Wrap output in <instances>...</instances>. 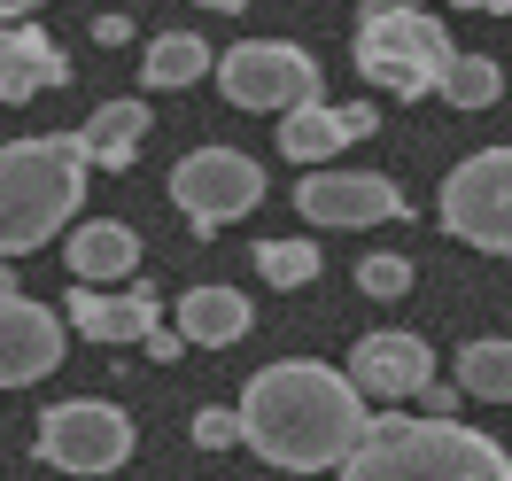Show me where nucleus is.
Instances as JSON below:
<instances>
[{"label":"nucleus","mask_w":512,"mask_h":481,"mask_svg":"<svg viewBox=\"0 0 512 481\" xmlns=\"http://www.w3.org/2000/svg\"><path fill=\"white\" fill-rule=\"evenodd\" d=\"M373 435V396L319 357H280L241 388V443L280 474H342Z\"/></svg>","instance_id":"nucleus-1"},{"label":"nucleus","mask_w":512,"mask_h":481,"mask_svg":"<svg viewBox=\"0 0 512 481\" xmlns=\"http://www.w3.org/2000/svg\"><path fill=\"white\" fill-rule=\"evenodd\" d=\"M86 148L78 132H32L0 148V257H32L86 210Z\"/></svg>","instance_id":"nucleus-2"},{"label":"nucleus","mask_w":512,"mask_h":481,"mask_svg":"<svg viewBox=\"0 0 512 481\" xmlns=\"http://www.w3.org/2000/svg\"><path fill=\"white\" fill-rule=\"evenodd\" d=\"M342 481H512V450L466 419H373Z\"/></svg>","instance_id":"nucleus-3"},{"label":"nucleus","mask_w":512,"mask_h":481,"mask_svg":"<svg viewBox=\"0 0 512 481\" xmlns=\"http://www.w3.org/2000/svg\"><path fill=\"white\" fill-rule=\"evenodd\" d=\"M350 63L365 86H381L396 101H427L443 94V70L458 63V39L427 16V8H388V16H357Z\"/></svg>","instance_id":"nucleus-4"},{"label":"nucleus","mask_w":512,"mask_h":481,"mask_svg":"<svg viewBox=\"0 0 512 481\" xmlns=\"http://www.w3.org/2000/svg\"><path fill=\"white\" fill-rule=\"evenodd\" d=\"M218 94L233 109H272V117H288V109H311L326 101V78H319V55L311 47H295V39H241V47H225L218 55Z\"/></svg>","instance_id":"nucleus-5"},{"label":"nucleus","mask_w":512,"mask_h":481,"mask_svg":"<svg viewBox=\"0 0 512 481\" xmlns=\"http://www.w3.org/2000/svg\"><path fill=\"white\" fill-rule=\"evenodd\" d=\"M132 419L101 396H70V404H47L39 412V458L70 481H109L132 458Z\"/></svg>","instance_id":"nucleus-6"},{"label":"nucleus","mask_w":512,"mask_h":481,"mask_svg":"<svg viewBox=\"0 0 512 481\" xmlns=\"http://www.w3.org/2000/svg\"><path fill=\"white\" fill-rule=\"evenodd\" d=\"M443 233H458L481 257H512V148H474L443 171Z\"/></svg>","instance_id":"nucleus-7"},{"label":"nucleus","mask_w":512,"mask_h":481,"mask_svg":"<svg viewBox=\"0 0 512 481\" xmlns=\"http://www.w3.org/2000/svg\"><path fill=\"white\" fill-rule=\"evenodd\" d=\"M171 202H179V218L194 233H218V225L249 218L264 202V171L241 148H194V156L171 163Z\"/></svg>","instance_id":"nucleus-8"},{"label":"nucleus","mask_w":512,"mask_h":481,"mask_svg":"<svg viewBox=\"0 0 512 481\" xmlns=\"http://www.w3.org/2000/svg\"><path fill=\"white\" fill-rule=\"evenodd\" d=\"M295 210L311 225H326V233H357V225L404 218V187L381 179V171H334V163H319V171L295 179Z\"/></svg>","instance_id":"nucleus-9"},{"label":"nucleus","mask_w":512,"mask_h":481,"mask_svg":"<svg viewBox=\"0 0 512 481\" xmlns=\"http://www.w3.org/2000/svg\"><path fill=\"white\" fill-rule=\"evenodd\" d=\"M373 404H404V396H419V388L435 381V350L419 342V334H404V326H381V334H365L350 350V365H342Z\"/></svg>","instance_id":"nucleus-10"},{"label":"nucleus","mask_w":512,"mask_h":481,"mask_svg":"<svg viewBox=\"0 0 512 481\" xmlns=\"http://www.w3.org/2000/svg\"><path fill=\"white\" fill-rule=\"evenodd\" d=\"M63 365V319L32 295H0V388H32Z\"/></svg>","instance_id":"nucleus-11"},{"label":"nucleus","mask_w":512,"mask_h":481,"mask_svg":"<svg viewBox=\"0 0 512 481\" xmlns=\"http://www.w3.org/2000/svg\"><path fill=\"white\" fill-rule=\"evenodd\" d=\"M373 125H381L373 101H311V109H288V117H280V156L303 163V171H319V163H334L342 148H357Z\"/></svg>","instance_id":"nucleus-12"},{"label":"nucleus","mask_w":512,"mask_h":481,"mask_svg":"<svg viewBox=\"0 0 512 481\" xmlns=\"http://www.w3.org/2000/svg\"><path fill=\"white\" fill-rule=\"evenodd\" d=\"M70 334H86V342H148V334H156V288H148V280L78 288L70 295Z\"/></svg>","instance_id":"nucleus-13"},{"label":"nucleus","mask_w":512,"mask_h":481,"mask_svg":"<svg viewBox=\"0 0 512 481\" xmlns=\"http://www.w3.org/2000/svg\"><path fill=\"white\" fill-rule=\"evenodd\" d=\"M63 78H70V55L39 24H0V109H16L32 94H55Z\"/></svg>","instance_id":"nucleus-14"},{"label":"nucleus","mask_w":512,"mask_h":481,"mask_svg":"<svg viewBox=\"0 0 512 481\" xmlns=\"http://www.w3.org/2000/svg\"><path fill=\"white\" fill-rule=\"evenodd\" d=\"M70 280H78V288L140 280V233H132L125 218H78L70 225Z\"/></svg>","instance_id":"nucleus-15"},{"label":"nucleus","mask_w":512,"mask_h":481,"mask_svg":"<svg viewBox=\"0 0 512 481\" xmlns=\"http://www.w3.org/2000/svg\"><path fill=\"white\" fill-rule=\"evenodd\" d=\"M179 334H187L194 350H225V342H241V334H249V295L225 288V280L187 288V295H179Z\"/></svg>","instance_id":"nucleus-16"},{"label":"nucleus","mask_w":512,"mask_h":481,"mask_svg":"<svg viewBox=\"0 0 512 481\" xmlns=\"http://www.w3.org/2000/svg\"><path fill=\"white\" fill-rule=\"evenodd\" d=\"M148 125H156V109H148V101H101L94 117L78 125V148H86L101 171H132V156H140Z\"/></svg>","instance_id":"nucleus-17"},{"label":"nucleus","mask_w":512,"mask_h":481,"mask_svg":"<svg viewBox=\"0 0 512 481\" xmlns=\"http://www.w3.org/2000/svg\"><path fill=\"white\" fill-rule=\"evenodd\" d=\"M140 78H148V94H179V86L218 78V55H210V39H194V32H156L148 55H140Z\"/></svg>","instance_id":"nucleus-18"},{"label":"nucleus","mask_w":512,"mask_h":481,"mask_svg":"<svg viewBox=\"0 0 512 481\" xmlns=\"http://www.w3.org/2000/svg\"><path fill=\"white\" fill-rule=\"evenodd\" d=\"M458 388L481 404H512V334H481L458 350Z\"/></svg>","instance_id":"nucleus-19"},{"label":"nucleus","mask_w":512,"mask_h":481,"mask_svg":"<svg viewBox=\"0 0 512 481\" xmlns=\"http://www.w3.org/2000/svg\"><path fill=\"white\" fill-rule=\"evenodd\" d=\"M256 272H264V288H311L319 280V241L272 233V241H256Z\"/></svg>","instance_id":"nucleus-20"},{"label":"nucleus","mask_w":512,"mask_h":481,"mask_svg":"<svg viewBox=\"0 0 512 481\" xmlns=\"http://www.w3.org/2000/svg\"><path fill=\"white\" fill-rule=\"evenodd\" d=\"M497 94H505V70L489 63V55H466V47H458V63L443 70V101L450 109H489Z\"/></svg>","instance_id":"nucleus-21"},{"label":"nucleus","mask_w":512,"mask_h":481,"mask_svg":"<svg viewBox=\"0 0 512 481\" xmlns=\"http://www.w3.org/2000/svg\"><path fill=\"white\" fill-rule=\"evenodd\" d=\"M357 288L381 295V303H396V295L412 288V257H365L357 264Z\"/></svg>","instance_id":"nucleus-22"},{"label":"nucleus","mask_w":512,"mask_h":481,"mask_svg":"<svg viewBox=\"0 0 512 481\" xmlns=\"http://www.w3.org/2000/svg\"><path fill=\"white\" fill-rule=\"evenodd\" d=\"M241 443V404L225 412V404H202L194 412V450H233Z\"/></svg>","instance_id":"nucleus-23"},{"label":"nucleus","mask_w":512,"mask_h":481,"mask_svg":"<svg viewBox=\"0 0 512 481\" xmlns=\"http://www.w3.org/2000/svg\"><path fill=\"white\" fill-rule=\"evenodd\" d=\"M458 404H466V388H458V381H427V388H419V412H427V419H458Z\"/></svg>","instance_id":"nucleus-24"},{"label":"nucleus","mask_w":512,"mask_h":481,"mask_svg":"<svg viewBox=\"0 0 512 481\" xmlns=\"http://www.w3.org/2000/svg\"><path fill=\"white\" fill-rule=\"evenodd\" d=\"M140 350L156 357V365H171V357H187L194 342H187V334H179V326H156V334H148V342H140Z\"/></svg>","instance_id":"nucleus-25"},{"label":"nucleus","mask_w":512,"mask_h":481,"mask_svg":"<svg viewBox=\"0 0 512 481\" xmlns=\"http://www.w3.org/2000/svg\"><path fill=\"white\" fill-rule=\"evenodd\" d=\"M94 39H101V47H125V39H132V16H117V8L94 16Z\"/></svg>","instance_id":"nucleus-26"},{"label":"nucleus","mask_w":512,"mask_h":481,"mask_svg":"<svg viewBox=\"0 0 512 481\" xmlns=\"http://www.w3.org/2000/svg\"><path fill=\"white\" fill-rule=\"evenodd\" d=\"M39 8H47V0H0V24H32Z\"/></svg>","instance_id":"nucleus-27"},{"label":"nucleus","mask_w":512,"mask_h":481,"mask_svg":"<svg viewBox=\"0 0 512 481\" xmlns=\"http://www.w3.org/2000/svg\"><path fill=\"white\" fill-rule=\"evenodd\" d=\"M450 8H474V16H512V0H450Z\"/></svg>","instance_id":"nucleus-28"},{"label":"nucleus","mask_w":512,"mask_h":481,"mask_svg":"<svg viewBox=\"0 0 512 481\" xmlns=\"http://www.w3.org/2000/svg\"><path fill=\"white\" fill-rule=\"evenodd\" d=\"M365 16H388V8H419V0H357Z\"/></svg>","instance_id":"nucleus-29"},{"label":"nucleus","mask_w":512,"mask_h":481,"mask_svg":"<svg viewBox=\"0 0 512 481\" xmlns=\"http://www.w3.org/2000/svg\"><path fill=\"white\" fill-rule=\"evenodd\" d=\"M0 295H24V288H16V272H8V257H0Z\"/></svg>","instance_id":"nucleus-30"},{"label":"nucleus","mask_w":512,"mask_h":481,"mask_svg":"<svg viewBox=\"0 0 512 481\" xmlns=\"http://www.w3.org/2000/svg\"><path fill=\"white\" fill-rule=\"evenodd\" d=\"M202 8H241V0H202Z\"/></svg>","instance_id":"nucleus-31"}]
</instances>
